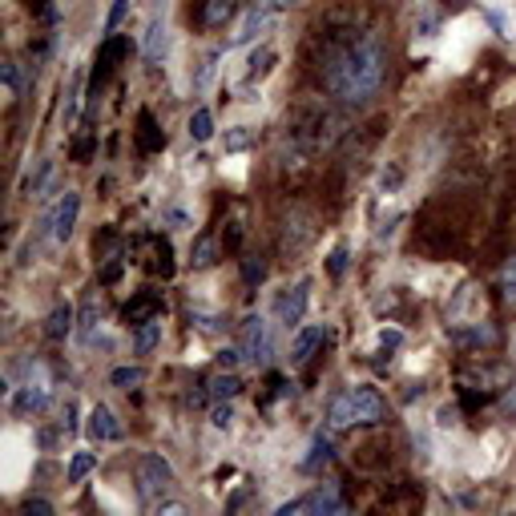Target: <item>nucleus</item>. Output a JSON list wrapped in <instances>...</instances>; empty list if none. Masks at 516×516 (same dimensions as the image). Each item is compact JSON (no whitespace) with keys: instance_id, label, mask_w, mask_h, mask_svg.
Listing matches in <instances>:
<instances>
[{"instance_id":"42","label":"nucleus","mask_w":516,"mask_h":516,"mask_svg":"<svg viewBox=\"0 0 516 516\" xmlns=\"http://www.w3.org/2000/svg\"><path fill=\"white\" fill-rule=\"evenodd\" d=\"M117 274H121V262H109V266H105V271H101V282H113V279H117Z\"/></svg>"},{"instance_id":"13","label":"nucleus","mask_w":516,"mask_h":516,"mask_svg":"<svg viewBox=\"0 0 516 516\" xmlns=\"http://www.w3.org/2000/svg\"><path fill=\"white\" fill-rule=\"evenodd\" d=\"M45 335H48V339H64V335H73V306H69V303H56L53 311H48V319H45Z\"/></svg>"},{"instance_id":"31","label":"nucleus","mask_w":516,"mask_h":516,"mask_svg":"<svg viewBox=\"0 0 516 516\" xmlns=\"http://www.w3.org/2000/svg\"><path fill=\"white\" fill-rule=\"evenodd\" d=\"M142 379H145L142 367H117V371L109 375V383H113V387H125V391H129V387H137Z\"/></svg>"},{"instance_id":"40","label":"nucleus","mask_w":516,"mask_h":516,"mask_svg":"<svg viewBox=\"0 0 516 516\" xmlns=\"http://www.w3.org/2000/svg\"><path fill=\"white\" fill-rule=\"evenodd\" d=\"M89 153H93V137H85V142H77V145H73V158H77V161H85Z\"/></svg>"},{"instance_id":"27","label":"nucleus","mask_w":516,"mask_h":516,"mask_svg":"<svg viewBox=\"0 0 516 516\" xmlns=\"http://www.w3.org/2000/svg\"><path fill=\"white\" fill-rule=\"evenodd\" d=\"M331 460V443L322 440V435H314V443H311V456L303 460V472H319L322 464Z\"/></svg>"},{"instance_id":"44","label":"nucleus","mask_w":516,"mask_h":516,"mask_svg":"<svg viewBox=\"0 0 516 516\" xmlns=\"http://www.w3.org/2000/svg\"><path fill=\"white\" fill-rule=\"evenodd\" d=\"M512 359H516V339H512Z\"/></svg>"},{"instance_id":"2","label":"nucleus","mask_w":516,"mask_h":516,"mask_svg":"<svg viewBox=\"0 0 516 516\" xmlns=\"http://www.w3.org/2000/svg\"><path fill=\"white\" fill-rule=\"evenodd\" d=\"M383 395L375 387H351V391H339L327 408L331 427H351V424H379L383 419Z\"/></svg>"},{"instance_id":"30","label":"nucleus","mask_w":516,"mask_h":516,"mask_svg":"<svg viewBox=\"0 0 516 516\" xmlns=\"http://www.w3.org/2000/svg\"><path fill=\"white\" fill-rule=\"evenodd\" d=\"M93 327H97V303H85V306H81V319H77V339H81V343L93 339Z\"/></svg>"},{"instance_id":"19","label":"nucleus","mask_w":516,"mask_h":516,"mask_svg":"<svg viewBox=\"0 0 516 516\" xmlns=\"http://www.w3.org/2000/svg\"><path fill=\"white\" fill-rule=\"evenodd\" d=\"M210 395H214V400H230V395H238V387H242V379L238 375H234V371L230 367H226L222 371V375H214V379H210Z\"/></svg>"},{"instance_id":"35","label":"nucleus","mask_w":516,"mask_h":516,"mask_svg":"<svg viewBox=\"0 0 516 516\" xmlns=\"http://www.w3.org/2000/svg\"><path fill=\"white\" fill-rule=\"evenodd\" d=\"M4 89H8V93H21V69H16V61H8L4 64Z\"/></svg>"},{"instance_id":"9","label":"nucleus","mask_w":516,"mask_h":516,"mask_svg":"<svg viewBox=\"0 0 516 516\" xmlns=\"http://www.w3.org/2000/svg\"><path fill=\"white\" fill-rule=\"evenodd\" d=\"M89 440H121V424H117V416H113L109 408H105V403H97L93 411H89Z\"/></svg>"},{"instance_id":"34","label":"nucleus","mask_w":516,"mask_h":516,"mask_svg":"<svg viewBox=\"0 0 516 516\" xmlns=\"http://www.w3.org/2000/svg\"><path fill=\"white\" fill-rule=\"evenodd\" d=\"M500 290H504L508 303H516V258L504 266V279H500Z\"/></svg>"},{"instance_id":"10","label":"nucleus","mask_w":516,"mask_h":516,"mask_svg":"<svg viewBox=\"0 0 516 516\" xmlns=\"http://www.w3.org/2000/svg\"><path fill=\"white\" fill-rule=\"evenodd\" d=\"M166 48H169V29H166V21H161V16H153L150 29H145L142 53H145V61H161V56H166Z\"/></svg>"},{"instance_id":"22","label":"nucleus","mask_w":516,"mask_h":516,"mask_svg":"<svg viewBox=\"0 0 516 516\" xmlns=\"http://www.w3.org/2000/svg\"><path fill=\"white\" fill-rule=\"evenodd\" d=\"M93 468H97V452H77V456L69 460V484H81Z\"/></svg>"},{"instance_id":"14","label":"nucleus","mask_w":516,"mask_h":516,"mask_svg":"<svg viewBox=\"0 0 516 516\" xmlns=\"http://www.w3.org/2000/svg\"><path fill=\"white\" fill-rule=\"evenodd\" d=\"M158 311H161V298L158 295H142V298H133V303L125 306V322H150V319H158Z\"/></svg>"},{"instance_id":"36","label":"nucleus","mask_w":516,"mask_h":516,"mask_svg":"<svg viewBox=\"0 0 516 516\" xmlns=\"http://www.w3.org/2000/svg\"><path fill=\"white\" fill-rule=\"evenodd\" d=\"M403 343V331H379V347H383V351H395V347Z\"/></svg>"},{"instance_id":"25","label":"nucleus","mask_w":516,"mask_h":516,"mask_svg":"<svg viewBox=\"0 0 516 516\" xmlns=\"http://www.w3.org/2000/svg\"><path fill=\"white\" fill-rule=\"evenodd\" d=\"M48 174H53V161H48V158H40V161H37V169H32V174L24 177V194H32V198H37V194L45 190Z\"/></svg>"},{"instance_id":"20","label":"nucleus","mask_w":516,"mask_h":516,"mask_svg":"<svg viewBox=\"0 0 516 516\" xmlns=\"http://www.w3.org/2000/svg\"><path fill=\"white\" fill-rule=\"evenodd\" d=\"M234 8H238V0H210L206 13H202V21H206L210 29H218V24H226L234 16Z\"/></svg>"},{"instance_id":"23","label":"nucleus","mask_w":516,"mask_h":516,"mask_svg":"<svg viewBox=\"0 0 516 516\" xmlns=\"http://www.w3.org/2000/svg\"><path fill=\"white\" fill-rule=\"evenodd\" d=\"M77 105H81V73H73L69 93H64V109H61V121H64V125H73V121H77Z\"/></svg>"},{"instance_id":"5","label":"nucleus","mask_w":516,"mask_h":516,"mask_svg":"<svg viewBox=\"0 0 516 516\" xmlns=\"http://www.w3.org/2000/svg\"><path fill=\"white\" fill-rule=\"evenodd\" d=\"M343 496H339V488L335 484H322V488H314L311 496H303V500H290V504H282L279 508V516H331V512H343Z\"/></svg>"},{"instance_id":"11","label":"nucleus","mask_w":516,"mask_h":516,"mask_svg":"<svg viewBox=\"0 0 516 516\" xmlns=\"http://www.w3.org/2000/svg\"><path fill=\"white\" fill-rule=\"evenodd\" d=\"M48 403V387L45 383H21L13 395V408L16 411H40Z\"/></svg>"},{"instance_id":"15","label":"nucleus","mask_w":516,"mask_h":516,"mask_svg":"<svg viewBox=\"0 0 516 516\" xmlns=\"http://www.w3.org/2000/svg\"><path fill=\"white\" fill-rule=\"evenodd\" d=\"M250 69H246V85H254V81H262L266 77V73H271L274 69V48H258V53H250Z\"/></svg>"},{"instance_id":"17","label":"nucleus","mask_w":516,"mask_h":516,"mask_svg":"<svg viewBox=\"0 0 516 516\" xmlns=\"http://www.w3.org/2000/svg\"><path fill=\"white\" fill-rule=\"evenodd\" d=\"M194 271H206V266H214L218 262V242L210 238V234H202L198 242H194Z\"/></svg>"},{"instance_id":"16","label":"nucleus","mask_w":516,"mask_h":516,"mask_svg":"<svg viewBox=\"0 0 516 516\" xmlns=\"http://www.w3.org/2000/svg\"><path fill=\"white\" fill-rule=\"evenodd\" d=\"M137 125H142L137 142H142V150H145V153H158L161 145H166V133H158V125H153L150 113H142V117H137Z\"/></svg>"},{"instance_id":"29","label":"nucleus","mask_w":516,"mask_h":516,"mask_svg":"<svg viewBox=\"0 0 516 516\" xmlns=\"http://www.w3.org/2000/svg\"><path fill=\"white\" fill-rule=\"evenodd\" d=\"M242 279H246V287H258V282L266 279V258L262 254L242 258Z\"/></svg>"},{"instance_id":"37","label":"nucleus","mask_w":516,"mask_h":516,"mask_svg":"<svg viewBox=\"0 0 516 516\" xmlns=\"http://www.w3.org/2000/svg\"><path fill=\"white\" fill-rule=\"evenodd\" d=\"M238 359H242V347H222V351H218V363H222V367H238Z\"/></svg>"},{"instance_id":"12","label":"nucleus","mask_w":516,"mask_h":516,"mask_svg":"<svg viewBox=\"0 0 516 516\" xmlns=\"http://www.w3.org/2000/svg\"><path fill=\"white\" fill-rule=\"evenodd\" d=\"M319 343H322V327H303L295 335V343H290V363H306Z\"/></svg>"},{"instance_id":"24","label":"nucleus","mask_w":516,"mask_h":516,"mask_svg":"<svg viewBox=\"0 0 516 516\" xmlns=\"http://www.w3.org/2000/svg\"><path fill=\"white\" fill-rule=\"evenodd\" d=\"M158 339H161V322H158V319H150V322H142V331H137V339H133V347H137V355H145V351H153V347H158Z\"/></svg>"},{"instance_id":"6","label":"nucleus","mask_w":516,"mask_h":516,"mask_svg":"<svg viewBox=\"0 0 516 516\" xmlns=\"http://www.w3.org/2000/svg\"><path fill=\"white\" fill-rule=\"evenodd\" d=\"M77 214H81V194L64 190L61 198H56L53 214H48V234H53V242H69L73 238V230H77Z\"/></svg>"},{"instance_id":"33","label":"nucleus","mask_w":516,"mask_h":516,"mask_svg":"<svg viewBox=\"0 0 516 516\" xmlns=\"http://www.w3.org/2000/svg\"><path fill=\"white\" fill-rule=\"evenodd\" d=\"M327 271H331V279H343V271H347V246H343V242H339V246L331 250Z\"/></svg>"},{"instance_id":"21","label":"nucleus","mask_w":516,"mask_h":516,"mask_svg":"<svg viewBox=\"0 0 516 516\" xmlns=\"http://www.w3.org/2000/svg\"><path fill=\"white\" fill-rule=\"evenodd\" d=\"M190 137H194V142H210V137H214V113H210V109H194Z\"/></svg>"},{"instance_id":"18","label":"nucleus","mask_w":516,"mask_h":516,"mask_svg":"<svg viewBox=\"0 0 516 516\" xmlns=\"http://www.w3.org/2000/svg\"><path fill=\"white\" fill-rule=\"evenodd\" d=\"M452 339H456V343H464V347H488L492 339H496V331H492L488 322H476L472 331H452Z\"/></svg>"},{"instance_id":"38","label":"nucleus","mask_w":516,"mask_h":516,"mask_svg":"<svg viewBox=\"0 0 516 516\" xmlns=\"http://www.w3.org/2000/svg\"><path fill=\"white\" fill-rule=\"evenodd\" d=\"M234 424V408L230 403H218L214 408V427H230Z\"/></svg>"},{"instance_id":"1","label":"nucleus","mask_w":516,"mask_h":516,"mask_svg":"<svg viewBox=\"0 0 516 516\" xmlns=\"http://www.w3.org/2000/svg\"><path fill=\"white\" fill-rule=\"evenodd\" d=\"M387 73V48L375 32H351L347 40H335L322 56V81L331 97L343 105H367L379 93Z\"/></svg>"},{"instance_id":"8","label":"nucleus","mask_w":516,"mask_h":516,"mask_svg":"<svg viewBox=\"0 0 516 516\" xmlns=\"http://www.w3.org/2000/svg\"><path fill=\"white\" fill-rule=\"evenodd\" d=\"M274 16V4L271 0H254V4L246 8V16L238 21V29H234V37H230V45L226 48H238V45H250V40L258 37V32L266 29V21Z\"/></svg>"},{"instance_id":"43","label":"nucleus","mask_w":516,"mask_h":516,"mask_svg":"<svg viewBox=\"0 0 516 516\" xmlns=\"http://www.w3.org/2000/svg\"><path fill=\"white\" fill-rule=\"evenodd\" d=\"M279 4H298V0H279Z\"/></svg>"},{"instance_id":"26","label":"nucleus","mask_w":516,"mask_h":516,"mask_svg":"<svg viewBox=\"0 0 516 516\" xmlns=\"http://www.w3.org/2000/svg\"><path fill=\"white\" fill-rule=\"evenodd\" d=\"M218 61H222V48H214V53L202 61L198 77H194V89H198V93H206V89H210V81H214V73H218Z\"/></svg>"},{"instance_id":"41","label":"nucleus","mask_w":516,"mask_h":516,"mask_svg":"<svg viewBox=\"0 0 516 516\" xmlns=\"http://www.w3.org/2000/svg\"><path fill=\"white\" fill-rule=\"evenodd\" d=\"M73 427H77V408L64 403V432H73Z\"/></svg>"},{"instance_id":"3","label":"nucleus","mask_w":516,"mask_h":516,"mask_svg":"<svg viewBox=\"0 0 516 516\" xmlns=\"http://www.w3.org/2000/svg\"><path fill=\"white\" fill-rule=\"evenodd\" d=\"M238 347H242V359L254 363V367H266L274 355V335H271V322L262 314H250L242 322V335H238Z\"/></svg>"},{"instance_id":"7","label":"nucleus","mask_w":516,"mask_h":516,"mask_svg":"<svg viewBox=\"0 0 516 516\" xmlns=\"http://www.w3.org/2000/svg\"><path fill=\"white\" fill-rule=\"evenodd\" d=\"M306 290H311V282H295V287H287L279 298H274V314H279V322L282 327H290L295 331L298 322H303V314H306Z\"/></svg>"},{"instance_id":"28","label":"nucleus","mask_w":516,"mask_h":516,"mask_svg":"<svg viewBox=\"0 0 516 516\" xmlns=\"http://www.w3.org/2000/svg\"><path fill=\"white\" fill-rule=\"evenodd\" d=\"M250 145H254V129H250V125H234L230 133H226V150H230V153L250 150Z\"/></svg>"},{"instance_id":"32","label":"nucleus","mask_w":516,"mask_h":516,"mask_svg":"<svg viewBox=\"0 0 516 516\" xmlns=\"http://www.w3.org/2000/svg\"><path fill=\"white\" fill-rule=\"evenodd\" d=\"M129 16V0H113V8H109V16H105V32H117L121 29V21H125Z\"/></svg>"},{"instance_id":"39","label":"nucleus","mask_w":516,"mask_h":516,"mask_svg":"<svg viewBox=\"0 0 516 516\" xmlns=\"http://www.w3.org/2000/svg\"><path fill=\"white\" fill-rule=\"evenodd\" d=\"M24 512H37V516H53V504H48V500H24Z\"/></svg>"},{"instance_id":"4","label":"nucleus","mask_w":516,"mask_h":516,"mask_svg":"<svg viewBox=\"0 0 516 516\" xmlns=\"http://www.w3.org/2000/svg\"><path fill=\"white\" fill-rule=\"evenodd\" d=\"M169 488H174V468H169L166 460H161V456H142V460H137V496H142L145 504L161 500Z\"/></svg>"}]
</instances>
